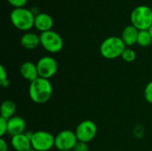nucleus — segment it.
Instances as JSON below:
<instances>
[{
	"label": "nucleus",
	"mask_w": 152,
	"mask_h": 151,
	"mask_svg": "<svg viewBox=\"0 0 152 151\" xmlns=\"http://www.w3.org/2000/svg\"><path fill=\"white\" fill-rule=\"evenodd\" d=\"M53 94V85L49 79L38 77L29 84L28 95L30 100L37 104L47 102Z\"/></svg>",
	"instance_id": "f257e3e1"
},
{
	"label": "nucleus",
	"mask_w": 152,
	"mask_h": 151,
	"mask_svg": "<svg viewBox=\"0 0 152 151\" xmlns=\"http://www.w3.org/2000/svg\"><path fill=\"white\" fill-rule=\"evenodd\" d=\"M126 48L122 38L119 36H110L103 40L100 46V53L107 60H114L120 57Z\"/></svg>",
	"instance_id": "f03ea898"
},
{
	"label": "nucleus",
	"mask_w": 152,
	"mask_h": 151,
	"mask_svg": "<svg viewBox=\"0 0 152 151\" xmlns=\"http://www.w3.org/2000/svg\"><path fill=\"white\" fill-rule=\"evenodd\" d=\"M10 20L16 28L22 31L29 30L35 23V16L33 12L24 7L13 9L11 12Z\"/></svg>",
	"instance_id": "7ed1b4c3"
},
{
	"label": "nucleus",
	"mask_w": 152,
	"mask_h": 151,
	"mask_svg": "<svg viewBox=\"0 0 152 151\" xmlns=\"http://www.w3.org/2000/svg\"><path fill=\"white\" fill-rule=\"evenodd\" d=\"M131 23L139 30H149L152 25V9L147 5H139L131 12Z\"/></svg>",
	"instance_id": "20e7f679"
},
{
	"label": "nucleus",
	"mask_w": 152,
	"mask_h": 151,
	"mask_svg": "<svg viewBox=\"0 0 152 151\" xmlns=\"http://www.w3.org/2000/svg\"><path fill=\"white\" fill-rule=\"evenodd\" d=\"M55 136L46 131L32 133L30 141L32 149L37 151H49L54 147Z\"/></svg>",
	"instance_id": "39448f33"
},
{
	"label": "nucleus",
	"mask_w": 152,
	"mask_h": 151,
	"mask_svg": "<svg viewBox=\"0 0 152 151\" xmlns=\"http://www.w3.org/2000/svg\"><path fill=\"white\" fill-rule=\"evenodd\" d=\"M39 36H40V44L48 53H56L61 51L63 47V40L62 37L57 32L49 30L41 33Z\"/></svg>",
	"instance_id": "423d86ee"
},
{
	"label": "nucleus",
	"mask_w": 152,
	"mask_h": 151,
	"mask_svg": "<svg viewBox=\"0 0 152 151\" xmlns=\"http://www.w3.org/2000/svg\"><path fill=\"white\" fill-rule=\"evenodd\" d=\"M77 142L78 141L75 132L70 130H63L55 136L54 147L60 151L73 150Z\"/></svg>",
	"instance_id": "0eeeda50"
},
{
	"label": "nucleus",
	"mask_w": 152,
	"mask_h": 151,
	"mask_svg": "<svg viewBox=\"0 0 152 151\" xmlns=\"http://www.w3.org/2000/svg\"><path fill=\"white\" fill-rule=\"evenodd\" d=\"M75 133L78 142H90L97 134V125L92 120H84L77 126Z\"/></svg>",
	"instance_id": "6e6552de"
},
{
	"label": "nucleus",
	"mask_w": 152,
	"mask_h": 151,
	"mask_svg": "<svg viewBox=\"0 0 152 151\" xmlns=\"http://www.w3.org/2000/svg\"><path fill=\"white\" fill-rule=\"evenodd\" d=\"M37 68L39 77L50 79L56 74L58 70V63L54 58L45 56L38 60L37 62Z\"/></svg>",
	"instance_id": "1a4fd4ad"
},
{
	"label": "nucleus",
	"mask_w": 152,
	"mask_h": 151,
	"mask_svg": "<svg viewBox=\"0 0 152 151\" xmlns=\"http://www.w3.org/2000/svg\"><path fill=\"white\" fill-rule=\"evenodd\" d=\"M32 133H21L11 137V146L14 151H28L32 148L31 146V137Z\"/></svg>",
	"instance_id": "9d476101"
},
{
	"label": "nucleus",
	"mask_w": 152,
	"mask_h": 151,
	"mask_svg": "<svg viewBox=\"0 0 152 151\" xmlns=\"http://www.w3.org/2000/svg\"><path fill=\"white\" fill-rule=\"evenodd\" d=\"M7 123V134L11 137L24 133L26 129V122L22 117L13 116L12 117L8 119Z\"/></svg>",
	"instance_id": "9b49d317"
},
{
	"label": "nucleus",
	"mask_w": 152,
	"mask_h": 151,
	"mask_svg": "<svg viewBox=\"0 0 152 151\" xmlns=\"http://www.w3.org/2000/svg\"><path fill=\"white\" fill-rule=\"evenodd\" d=\"M34 26L39 31L46 32L51 30L53 26V18L45 12H40L35 16V23Z\"/></svg>",
	"instance_id": "f8f14e48"
},
{
	"label": "nucleus",
	"mask_w": 152,
	"mask_h": 151,
	"mask_svg": "<svg viewBox=\"0 0 152 151\" xmlns=\"http://www.w3.org/2000/svg\"><path fill=\"white\" fill-rule=\"evenodd\" d=\"M20 73L24 79L29 81L30 83L39 77L37 64L31 61L23 62L20 67Z\"/></svg>",
	"instance_id": "ddd939ff"
},
{
	"label": "nucleus",
	"mask_w": 152,
	"mask_h": 151,
	"mask_svg": "<svg viewBox=\"0 0 152 151\" xmlns=\"http://www.w3.org/2000/svg\"><path fill=\"white\" fill-rule=\"evenodd\" d=\"M139 31L140 30L137 29L133 25H128L123 29V32L121 34V38L125 43L126 46H132L135 43H137Z\"/></svg>",
	"instance_id": "4468645a"
},
{
	"label": "nucleus",
	"mask_w": 152,
	"mask_h": 151,
	"mask_svg": "<svg viewBox=\"0 0 152 151\" xmlns=\"http://www.w3.org/2000/svg\"><path fill=\"white\" fill-rule=\"evenodd\" d=\"M20 44L25 49H28V50L35 49L40 44V36L31 32L25 33L20 37Z\"/></svg>",
	"instance_id": "2eb2a0df"
},
{
	"label": "nucleus",
	"mask_w": 152,
	"mask_h": 151,
	"mask_svg": "<svg viewBox=\"0 0 152 151\" xmlns=\"http://www.w3.org/2000/svg\"><path fill=\"white\" fill-rule=\"evenodd\" d=\"M15 111H16V104L12 101L6 100L3 101V103L1 104V108H0L1 117H4L5 119H10L14 116Z\"/></svg>",
	"instance_id": "dca6fc26"
},
{
	"label": "nucleus",
	"mask_w": 152,
	"mask_h": 151,
	"mask_svg": "<svg viewBox=\"0 0 152 151\" xmlns=\"http://www.w3.org/2000/svg\"><path fill=\"white\" fill-rule=\"evenodd\" d=\"M152 42V37L149 30H140L137 39V44L142 47L149 46Z\"/></svg>",
	"instance_id": "f3484780"
},
{
	"label": "nucleus",
	"mask_w": 152,
	"mask_h": 151,
	"mask_svg": "<svg viewBox=\"0 0 152 151\" xmlns=\"http://www.w3.org/2000/svg\"><path fill=\"white\" fill-rule=\"evenodd\" d=\"M121 58L126 62H133L136 59V53L132 48H127L126 47L125 49V51L123 52V53L121 55Z\"/></svg>",
	"instance_id": "a211bd4d"
},
{
	"label": "nucleus",
	"mask_w": 152,
	"mask_h": 151,
	"mask_svg": "<svg viewBox=\"0 0 152 151\" xmlns=\"http://www.w3.org/2000/svg\"><path fill=\"white\" fill-rule=\"evenodd\" d=\"M144 97L147 102L152 104V81L147 84L144 89Z\"/></svg>",
	"instance_id": "6ab92c4d"
},
{
	"label": "nucleus",
	"mask_w": 152,
	"mask_h": 151,
	"mask_svg": "<svg viewBox=\"0 0 152 151\" xmlns=\"http://www.w3.org/2000/svg\"><path fill=\"white\" fill-rule=\"evenodd\" d=\"M7 122H8V119L0 117V136L2 138L5 133H7V125H8Z\"/></svg>",
	"instance_id": "aec40b11"
},
{
	"label": "nucleus",
	"mask_w": 152,
	"mask_h": 151,
	"mask_svg": "<svg viewBox=\"0 0 152 151\" xmlns=\"http://www.w3.org/2000/svg\"><path fill=\"white\" fill-rule=\"evenodd\" d=\"M28 0H7V2L15 8H22L26 4Z\"/></svg>",
	"instance_id": "412c9836"
},
{
	"label": "nucleus",
	"mask_w": 152,
	"mask_h": 151,
	"mask_svg": "<svg viewBox=\"0 0 152 151\" xmlns=\"http://www.w3.org/2000/svg\"><path fill=\"white\" fill-rule=\"evenodd\" d=\"M73 151H89V148L87 143L82 142H77L76 146L74 147Z\"/></svg>",
	"instance_id": "4be33fe9"
},
{
	"label": "nucleus",
	"mask_w": 152,
	"mask_h": 151,
	"mask_svg": "<svg viewBox=\"0 0 152 151\" xmlns=\"http://www.w3.org/2000/svg\"><path fill=\"white\" fill-rule=\"evenodd\" d=\"M9 79L7 78V72L3 65H0V85L8 81Z\"/></svg>",
	"instance_id": "5701e85b"
},
{
	"label": "nucleus",
	"mask_w": 152,
	"mask_h": 151,
	"mask_svg": "<svg viewBox=\"0 0 152 151\" xmlns=\"http://www.w3.org/2000/svg\"><path fill=\"white\" fill-rule=\"evenodd\" d=\"M0 151H8V145L4 139H0Z\"/></svg>",
	"instance_id": "b1692460"
},
{
	"label": "nucleus",
	"mask_w": 152,
	"mask_h": 151,
	"mask_svg": "<svg viewBox=\"0 0 152 151\" xmlns=\"http://www.w3.org/2000/svg\"><path fill=\"white\" fill-rule=\"evenodd\" d=\"M149 32H150V34H151V37H152V25H151V27L149 28Z\"/></svg>",
	"instance_id": "393cba45"
},
{
	"label": "nucleus",
	"mask_w": 152,
	"mask_h": 151,
	"mask_svg": "<svg viewBox=\"0 0 152 151\" xmlns=\"http://www.w3.org/2000/svg\"><path fill=\"white\" fill-rule=\"evenodd\" d=\"M28 151H37V150H35L34 149H32V148H31L30 150H28Z\"/></svg>",
	"instance_id": "a878e982"
},
{
	"label": "nucleus",
	"mask_w": 152,
	"mask_h": 151,
	"mask_svg": "<svg viewBox=\"0 0 152 151\" xmlns=\"http://www.w3.org/2000/svg\"><path fill=\"white\" fill-rule=\"evenodd\" d=\"M67 151H73V150H67Z\"/></svg>",
	"instance_id": "bb28decb"
},
{
	"label": "nucleus",
	"mask_w": 152,
	"mask_h": 151,
	"mask_svg": "<svg viewBox=\"0 0 152 151\" xmlns=\"http://www.w3.org/2000/svg\"><path fill=\"white\" fill-rule=\"evenodd\" d=\"M13 151H14V150H13Z\"/></svg>",
	"instance_id": "cd10ccee"
}]
</instances>
